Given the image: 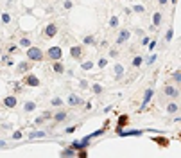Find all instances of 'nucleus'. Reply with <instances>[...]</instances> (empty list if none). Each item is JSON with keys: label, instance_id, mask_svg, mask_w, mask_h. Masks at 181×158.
Instances as JSON below:
<instances>
[{"label": "nucleus", "instance_id": "5fc2aeb1", "mask_svg": "<svg viewBox=\"0 0 181 158\" xmlns=\"http://www.w3.org/2000/svg\"><path fill=\"white\" fill-rule=\"evenodd\" d=\"M176 2H178V0H172V4H176Z\"/></svg>", "mask_w": 181, "mask_h": 158}, {"label": "nucleus", "instance_id": "7ed1b4c3", "mask_svg": "<svg viewBox=\"0 0 181 158\" xmlns=\"http://www.w3.org/2000/svg\"><path fill=\"white\" fill-rule=\"evenodd\" d=\"M163 95L169 99H178L179 97V88L174 84H165L163 86Z\"/></svg>", "mask_w": 181, "mask_h": 158}, {"label": "nucleus", "instance_id": "a878e982", "mask_svg": "<svg viewBox=\"0 0 181 158\" xmlns=\"http://www.w3.org/2000/svg\"><path fill=\"white\" fill-rule=\"evenodd\" d=\"M63 104H65V101L61 97H52L50 99V106H52V108H61Z\"/></svg>", "mask_w": 181, "mask_h": 158}, {"label": "nucleus", "instance_id": "3c124183", "mask_svg": "<svg viewBox=\"0 0 181 158\" xmlns=\"http://www.w3.org/2000/svg\"><path fill=\"white\" fill-rule=\"evenodd\" d=\"M5 147H7V144L4 140H0V149H5Z\"/></svg>", "mask_w": 181, "mask_h": 158}, {"label": "nucleus", "instance_id": "423d86ee", "mask_svg": "<svg viewBox=\"0 0 181 158\" xmlns=\"http://www.w3.org/2000/svg\"><path fill=\"white\" fill-rule=\"evenodd\" d=\"M84 56V45H72L70 47V58L75 59V61H81Z\"/></svg>", "mask_w": 181, "mask_h": 158}, {"label": "nucleus", "instance_id": "5701e85b", "mask_svg": "<svg viewBox=\"0 0 181 158\" xmlns=\"http://www.w3.org/2000/svg\"><path fill=\"white\" fill-rule=\"evenodd\" d=\"M93 67H95V63H93L92 59H88V61H81V70H84V72L92 70Z\"/></svg>", "mask_w": 181, "mask_h": 158}, {"label": "nucleus", "instance_id": "7c9ffc66", "mask_svg": "<svg viewBox=\"0 0 181 158\" xmlns=\"http://www.w3.org/2000/svg\"><path fill=\"white\" fill-rule=\"evenodd\" d=\"M172 79H174V83H176V84H179V83H181V70H179V68L172 72Z\"/></svg>", "mask_w": 181, "mask_h": 158}, {"label": "nucleus", "instance_id": "c03bdc74", "mask_svg": "<svg viewBox=\"0 0 181 158\" xmlns=\"http://www.w3.org/2000/svg\"><path fill=\"white\" fill-rule=\"evenodd\" d=\"M45 122H47V120L41 117V115H40V117H36V118H34V124H36V126H43Z\"/></svg>", "mask_w": 181, "mask_h": 158}, {"label": "nucleus", "instance_id": "58836bf2", "mask_svg": "<svg viewBox=\"0 0 181 158\" xmlns=\"http://www.w3.org/2000/svg\"><path fill=\"white\" fill-rule=\"evenodd\" d=\"M79 86H81V90H88V88H90V83H88L86 79H79Z\"/></svg>", "mask_w": 181, "mask_h": 158}, {"label": "nucleus", "instance_id": "0eeeda50", "mask_svg": "<svg viewBox=\"0 0 181 158\" xmlns=\"http://www.w3.org/2000/svg\"><path fill=\"white\" fill-rule=\"evenodd\" d=\"M153 95H154V88H147V90L143 92V99H142V104H140V108H138V112H143V110L149 106Z\"/></svg>", "mask_w": 181, "mask_h": 158}, {"label": "nucleus", "instance_id": "603ef678", "mask_svg": "<svg viewBox=\"0 0 181 158\" xmlns=\"http://www.w3.org/2000/svg\"><path fill=\"white\" fill-rule=\"evenodd\" d=\"M124 13H126V15H131L133 11H131V7H126V9H124Z\"/></svg>", "mask_w": 181, "mask_h": 158}, {"label": "nucleus", "instance_id": "9d476101", "mask_svg": "<svg viewBox=\"0 0 181 158\" xmlns=\"http://www.w3.org/2000/svg\"><path fill=\"white\" fill-rule=\"evenodd\" d=\"M129 38H131V31H129V29H122V31H119V36H117V41H115V43L120 47V45H124Z\"/></svg>", "mask_w": 181, "mask_h": 158}, {"label": "nucleus", "instance_id": "de8ad7c7", "mask_svg": "<svg viewBox=\"0 0 181 158\" xmlns=\"http://www.w3.org/2000/svg\"><path fill=\"white\" fill-rule=\"evenodd\" d=\"M119 56V50L117 49H109V58H117Z\"/></svg>", "mask_w": 181, "mask_h": 158}, {"label": "nucleus", "instance_id": "37998d69", "mask_svg": "<svg viewBox=\"0 0 181 158\" xmlns=\"http://www.w3.org/2000/svg\"><path fill=\"white\" fill-rule=\"evenodd\" d=\"M101 135H104V129H97V131H95V133H92V135H88V138H90V140H92V138H95V137H101Z\"/></svg>", "mask_w": 181, "mask_h": 158}, {"label": "nucleus", "instance_id": "bb28decb", "mask_svg": "<svg viewBox=\"0 0 181 158\" xmlns=\"http://www.w3.org/2000/svg\"><path fill=\"white\" fill-rule=\"evenodd\" d=\"M131 65H133L135 68H140L142 65H143V56H140V54H138V56H135L133 61H131Z\"/></svg>", "mask_w": 181, "mask_h": 158}, {"label": "nucleus", "instance_id": "8fccbe9b", "mask_svg": "<svg viewBox=\"0 0 181 158\" xmlns=\"http://www.w3.org/2000/svg\"><path fill=\"white\" fill-rule=\"evenodd\" d=\"M156 2H158L160 5H167V4H169V0H156Z\"/></svg>", "mask_w": 181, "mask_h": 158}, {"label": "nucleus", "instance_id": "f03ea898", "mask_svg": "<svg viewBox=\"0 0 181 158\" xmlns=\"http://www.w3.org/2000/svg\"><path fill=\"white\" fill-rule=\"evenodd\" d=\"M45 56L50 59V61H61V59H63V50H61L59 45H52V47L47 49Z\"/></svg>", "mask_w": 181, "mask_h": 158}, {"label": "nucleus", "instance_id": "b1692460", "mask_svg": "<svg viewBox=\"0 0 181 158\" xmlns=\"http://www.w3.org/2000/svg\"><path fill=\"white\" fill-rule=\"evenodd\" d=\"M153 142L160 144V147H167L169 146V138H165V137H153Z\"/></svg>", "mask_w": 181, "mask_h": 158}, {"label": "nucleus", "instance_id": "473e14b6", "mask_svg": "<svg viewBox=\"0 0 181 158\" xmlns=\"http://www.w3.org/2000/svg\"><path fill=\"white\" fill-rule=\"evenodd\" d=\"M158 47V41L156 40H149V43H147V49H149V52H154V49Z\"/></svg>", "mask_w": 181, "mask_h": 158}, {"label": "nucleus", "instance_id": "a19ab883", "mask_svg": "<svg viewBox=\"0 0 181 158\" xmlns=\"http://www.w3.org/2000/svg\"><path fill=\"white\" fill-rule=\"evenodd\" d=\"M41 117L45 118V120H52V112H50V110H45V112L41 113Z\"/></svg>", "mask_w": 181, "mask_h": 158}, {"label": "nucleus", "instance_id": "aec40b11", "mask_svg": "<svg viewBox=\"0 0 181 158\" xmlns=\"http://www.w3.org/2000/svg\"><path fill=\"white\" fill-rule=\"evenodd\" d=\"M38 108V104L34 102V101H27V102H23V112L25 113H31V112H34Z\"/></svg>", "mask_w": 181, "mask_h": 158}, {"label": "nucleus", "instance_id": "ea45409f", "mask_svg": "<svg viewBox=\"0 0 181 158\" xmlns=\"http://www.w3.org/2000/svg\"><path fill=\"white\" fill-rule=\"evenodd\" d=\"M0 16H2V22H4V23H5V25H7V23H9V22H11V15H9V13H2V15H0Z\"/></svg>", "mask_w": 181, "mask_h": 158}, {"label": "nucleus", "instance_id": "4468645a", "mask_svg": "<svg viewBox=\"0 0 181 158\" xmlns=\"http://www.w3.org/2000/svg\"><path fill=\"white\" fill-rule=\"evenodd\" d=\"M165 112H167L169 115H176V113L179 112V104L176 102V99H172L170 102H167V106H165Z\"/></svg>", "mask_w": 181, "mask_h": 158}, {"label": "nucleus", "instance_id": "864d4df0", "mask_svg": "<svg viewBox=\"0 0 181 158\" xmlns=\"http://www.w3.org/2000/svg\"><path fill=\"white\" fill-rule=\"evenodd\" d=\"M111 108H113V106H106V108H104V113H109V112H111Z\"/></svg>", "mask_w": 181, "mask_h": 158}, {"label": "nucleus", "instance_id": "6ab92c4d", "mask_svg": "<svg viewBox=\"0 0 181 158\" xmlns=\"http://www.w3.org/2000/svg\"><path fill=\"white\" fill-rule=\"evenodd\" d=\"M161 22H163V15H161L160 11H156V13H153V27H160Z\"/></svg>", "mask_w": 181, "mask_h": 158}, {"label": "nucleus", "instance_id": "20e7f679", "mask_svg": "<svg viewBox=\"0 0 181 158\" xmlns=\"http://www.w3.org/2000/svg\"><path fill=\"white\" fill-rule=\"evenodd\" d=\"M23 84L29 86V88H40L41 81H40V77L34 76V74H27V76L23 77Z\"/></svg>", "mask_w": 181, "mask_h": 158}, {"label": "nucleus", "instance_id": "c9c22d12", "mask_svg": "<svg viewBox=\"0 0 181 158\" xmlns=\"http://www.w3.org/2000/svg\"><path fill=\"white\" fill-rule=\"evenodd\" d=\"M2 65H13V59H11V56L9 54H5V56H2Z\"/></svg>", "mask_w": 181, "mask_h": 158}, {"label": "nucleus", "instance_id": "f8f14e48", "mask_svg": "<svg viewBox=\"0 0 181 158\" xmlns=\"http://www.w3.org/2000/svg\"><path fill=\"white\" fill-rule=\"evenodd\" d=\"M29 140H36V138H45L49 137V129H34V131H29Z\"/></svg>", "mask_w": 181, "mask_h": 158}, {"label": "nucleus", "instance_id": "393cba45", "mask_svg": "<svg viewBox=\"0 0 181 158\" xmlns=\"http://www.w3.org/2000/svg\"><path fill=\"white\" fill-rule=\"evenodd\" d=\"M156 59H158V54H156V52H151V56L143 58V63H145V65H154Z\"/></svg>", "mask_w": 181, "mask_h": 158}, {"label": "nucleus", "instance_id": "2eb2a0df", "mask_svg": "<svg viewBox=\"0 0 181 158\" xmlns=\"http://www.w3.org/2000/svg\"><path fill=\"white\" fill-rule=\"evenodd\" d=\"M117 135H119V137H142V135H143V131H142V129H127V131L119 129V131H117Z\"/></svg>", "mask_w": 181, "mask_h": 158}, {"label": "nucleus", "instance_id": "6e6d98bb", "mask_svg": "<svg viewBox=\"0 0 181 158\" xmlns=\"http://www.w3.org/2000/svg\"><path fill=\"white\" fill-rule=\"evenodd\" d=\"M0 56H2V49H0Z\"/></svg>", "mask_w": 181, "mask_h": 158}, {"label": "nucleus", "instance_id": "a211bd4d", "mask_svg": "<svg viewBox=\"0 0 181 158\" xmlns=\"http://www.w3.org/2000/svg\"><path fill=\"white\" fill-rule=\"evenodd\" d=\"M65 65L61 63V61H52V72L54 74H65Z\"/></svg>", "mask_w": 181, "mask_h": 158}, {"label": "nucleus", "instance_id": "ddd939ff", "mask_svg": "<svg viewBox=\"0 0 181 158\" xmlns=\"http://www.w3.org/2000/svg\"><path fill=\"white\" fill-rule=\"evenodd\" d=\"M68 117H70V115H68V112H66V110H59V112L52 113V120H54L56 124H59V122H65V120H66Z\"/></svg>", "mask_w": 181, "mask_h": 158}, {"label": "nucleus", "instance_id": "e433bc0d", "mask_svg": "<svg viewBox=\"0 0 181 158\" xmlns=\"http://www.w3.org/2000/svg\"><path fill=\"white\" fill-rule=\"evenodd\" d=\"M11 138H13L15 142H18V140H22V138H23V131H15V133L11 135Z\"/></svg>", "mask_w": 181, "mask_h": 158}, {"label": "nucleus", "instance_id": "f3484780", "mask_svg": "<svg viewBox=\"0 0 181 158\" xmlns=\"http://www.w3.org/2000/svg\"><path fill=\"white\" fill-rule=\"evenodd\" d=\"M99 43V40L95 38L93 34H86L84 38H82V45H90V47H95Z\"/></svg>", "mask_w": 181, "mask_h": 158}, {"label": "nucleus", "instance_id": "39448f33", "mask_svg": "<svg viewBox=\"0 0 181 158\" xmlns=\"http://www.w3.org/2000/svg\"><path fill=\"white\" fill-rule=\"evenodd\" d=\"M65 102H66L70 108H79V106H82L86 101H84V99H81L77 94H70V95L66 97V101H65Z\"/></svg>", "mask_w": 181, "mask_h": 158}, {"label": "nucleus", "instance_id": "f257e3e1", "mask_svg": "<svg viewBox=\"0 0 181 158\" xmlns=\"http://www.w3.org/2000/svg\"><path fill=\"white\" fill-rule=\"evenodd\" d=\"M25 58L29 59V61H32V63H38V61H43V59H45V52L41 50L40 47H36V45H31V47H27Z\"/></svg>", "mask_w": 181, "mask_h": 158}, {"label": "nucleus", "instance_id": "79ce46f5", "mask_svg": "<svg viewBox=\"0 0 181 158\" xmlns=\"http://www.w3.org/2000/svg\"><path fill=\"white\" fill-rule=\"evenodd\" d=\"M63 7H65L66 11H70V9L74 7V2H72V0H65V2H63Z\"/></svg>", "mask_w": 181, "mask_h": 158}, {"label": "nucleus", "instance_id": "f704fd0d", "mask_svg": "<svg viewBox=\"0 0 181 158\" xmlns=\"http://www.w3.org/2000/svg\"><path fill=\"white\" fill-rule=\"evenodd\" d=\"M108 63H109V61H108V58H99V61H97V67H99V68H106V67H108Z\"/></svg>", "mask_w": 181, "mask_h": 158}, {"label": "nucleus", "instance_id": "4c0bfd02", "mask_svg": "<svg viewBox=\"0 0 181 158\" xmlns=\"http://www.w3.org/2000/svg\"><path fill=\"white\" fill-rule=\"evenodd\" d=\"M79 128V124H74V126H68V128H65V133L66 135H70V133H75V129Z\"/></svg>", "mask_w": 181, "mask_h": 158}, {"label": "nucleus", "instance_id": "2f4dec72", "mask_svg": "<svg viewBox=\"0 0 181 158\" xmlns=\"http://www.w3.org/2000/svg\"><path fill=\"white\" fill-rule=\"evenodd\" d=\"M127 120H129V118H127V115H120V118H119V128H117V131H119V129H122V126H126V124H127Z\"/></svg>", "mask_w": 181, "mask_h": 158}, {"label": "nucleus", "instance_id": "c85d7f7f", "mask_svg": "<svg viewBox=\"0 0 181 158\" xmlns=\"http://www.w3.org/2000/svg\"><path fill=\"white\" fill-rule=\"evenodd\" d=\"M172 38H174V29H172V27H169V29H167V33H165V43H170Z\"/></svg>", "mask_w": 181, "mask_h": 158}, {"label": "nucleus", "instance_id": "1a4fd4ad", "mask_svg": "<svg viewBox=\"0 0 181 158\" xmlns=\"http://www.w3.org/2000/svg\"><path fill=\"white\" fill-rule=\"evenodd\" d=\"M124 74H126L124 65H122V63H115V67H113V79H115V81H122V79H124Z\"/></svg>", "mask_w": 181, "mask_h": 158}, {"label": "nucleus", "instance_id": "09e8293b", "mask_svg": "<svg viewBox=\"0 0 181 158\" xmlns=\"http://www.w3.org/2000/svg\"><path fill=\"white\" fill-rule=\"evenodd\" d=\"M77 156H81V158H86V156H88L86 149H81V151H77Z\"/></svg>", "mask_w": 181, "mask_h": 158}, {"label": "nucleus", "instance_id": "49530a36", "mask_svg": "<svg viewBox=\"0 0 181 158\" xmlns=\"http://www.w3.org/2000/svg\"><path fill=\"white\" fill-rule=\"evenodd\" d=\"M18 50V45H11V47H7V52L9 54H13V52H16Z\"/></svg>", "mask_w": 181, "mask_h": 158}, {"label": "nucleus", "instance_id": "a18cd8bd", "mask_svg": "<svg viewBox=\"0 0 181 158\" xmlns=\"http://www.w3.org/2000/svg\"><path fill=\"white\" fill-rule=\"evenodd\" d=\"M149 36H142V40H140V47H147V43H149Z\"/></svg>", "mask_w": 181, "mask_h": 158}, {"label": "nucleus", "instance_id": "c756f323", "mask_svg": "<svg viewBox=\"0 0 181 158\" xmlns=\"http://www.w3.org/2000/svg\"><path fill=\"white\" fill-rule=\"evenodd\" d=\"M109 27L119 29V16H109Z\"/></svg>", "mask_w": 181, "mask_h": 158}, {"label": "nucleus", "instance_id": "9b49d317", "mask_svg": "<svg viewBox=\"0 0 181 158\" xmlns=\"http://www.w3.org/2000/svg\"><path fill=\"white\" fill-rule=\"evenodd\" d=\"M31 68H32V61H22L16 65V74H25V72H31Z\"/></svg>", "mask_w": 181, "mask_h": 158}, {"label": "nucleus", "instance_id": "dca6fc26", "mask_svg": "<svg viewBox=\"0 0 181 158\" xmlns=\"http://www.w3.org/2000/svg\"><path fill=\"white\" fill-rule=\"evenodd\" d=\"M43 34H45L47 38H54V36H58V25H56V23H49V25L45 27Z\"/></svg>", "mask_w": 181, "mask_h": 158}, {"label": "nucleus", "instance_id": "72a5a7b5", "mask_svg": "<svg viewBox=\"0 0 181 158\" xmlns=\"http://www.w3.org/2000/svg\"><path fill=\"white\" fill-rule=\"evenodd\" d=\"M18 45H20V47H23V49H27V47H31V45H32V41H31L29 38H22Z\"/></svg>", "mask_w": 181, "mask_h": 158}, {"label": "nucleus", "instance_id": "6e6552de", "mask_svg": "<svg viewBox=\"0 0 181 158\" xmlns=\"http://www.w3.org/2000/svg\"><path fill=\"white\" fill-rule=\"evenodd\" d=\"M2 106H5L7 110H13V108H16L18 106V99L16 95H5V97L2 99V102H0Z\"/></svg>", "mask_w": 181, "mask_h": 158}, {"label": "nucleus", "instance_id": "cd10ccee", "mask_svg": "<svg viewBox=\"0 0 181 158\" xmlns=\"http://www.w3.org/2000/svg\"><path fill=\"white\" fill-rule=\"evenodd\" d=\"M131 11L136 13V15H143V13H145V7H143L142 4H133V5H131Z\"/></svg>", "mask_w": 181, "mask_h": 158}, {"label": "nucleus", "instance_id": "412c9836", "mask_svg": "<svg viewBox=\"0 0 181 158\" xmlns=\"http://www.w3.org/2000/svg\"><path fill=\"white\" fill-rule=\"evenodd\" d=\"M90 90H92L93 95H102V94H104V86L99 84V83H93V84L90 86Z\"/></svg>", "mask_w": 181, "mask_h": 158}, {"label": "nucleus", "instance_id": "4be33fe9", "mask_svg": "<svg viewBox=\"0 0 181 158\" xmlns=\"http://www.w3.org/2000/svg\"><path fill=\"white\" fill-rule=\"evenodd\" d=\"M61 156H77V151L72 147V146H68V147H65L63 151L59 153Z\"/></svg>", "mask_w": 181, "mask_h": 158}]
</instances>
